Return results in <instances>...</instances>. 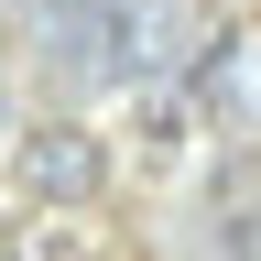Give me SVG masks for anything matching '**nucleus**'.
<instances>
[{
  "mask_svg": "<svg viewBox=\"0 0 261 261\" xmlns=\"http://www.w3.org/2000/svg\"><path fill=\"white\" fill-rule=\"evenodd\" d=\"M228 261H261V207H240V218H228Z\"/></svg>",
  "mask_w": 261,
  "mask_h": 261,
  "instance_id": "3",
  "label": "nucleus"
},
{
  "mask_svg": "<svg viewBox=\"0 0 261 261\" xmlns=\"http://www.w3.org/2000/svg\"><path fill=\"white\" fill-rule=\"evenodd\" d=\"M0 261H98V228L65 207H22V218H0Z\"/></svg>",
  "mask_w": 261,
  "mask_h": 261,
  "instance_id": "2",
  "label": "nucleus"
},
{
  "mask_svg": "<svg viewBox=\"0 0 261 261\" xmlns=\"http://www.w3.org/2000/svg\"><path fill=\"white\" fill-rule=\"evenodd\" d=\"M11 185H22V207H98L109 196V142H98L87 120H33L11 130Z\"/></svg>",
  "mask_w": 261,
  "mask_h": 261,
  "instance_id": "1",
  "label": "nucleus"
}]
</instances>
